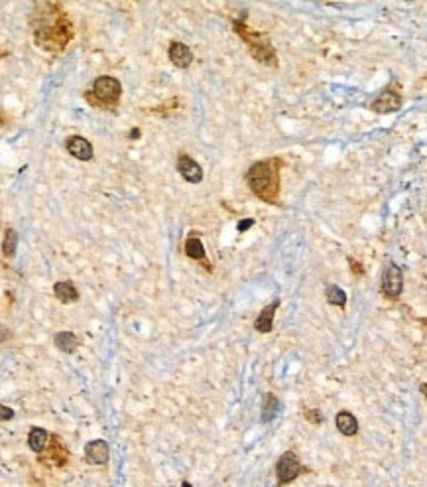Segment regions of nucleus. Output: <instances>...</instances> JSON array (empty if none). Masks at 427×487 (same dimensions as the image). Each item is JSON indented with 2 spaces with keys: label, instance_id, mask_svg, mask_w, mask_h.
<instances>
[{
  "label": "nucleus",
  "instance_id": "obj_1",
  "mask_svg": "<svg viewBox=\"0 0 427 487\" xmlns=\"http://www.w3.org/2000/svg\"><path fill=\"white\" fill-rule=\"evenodd\" d=\"M40 13H34V40L46 51H61L69 44L73 36L72 22L63 13H58L60 4L44 2L36 6Z\"/></svg>",
  "mask_w": 427,
  "mask_h": 487
},
{
  "label": "nucleus",
  "instance_id": "obj_2",
  "mask_svg": "<svg viewBox=\"0 0 427 487\" xmlns=\"http://www.w3.org/2000/svg\"><path fill=\"white\" fill-rule=\"evenodd\" d=\"M280 170H282L280 158H270L250 166L244 179L258 200L270 205H280Z\"/></svg>",
  "mask_w": 427,
  "mask_h": 487
},
{
  "label": "nucleus",
  "instance_id": "obj_3",
  "mask_svg": "<svg viewBox=\"0 0 427 487\" xmlns=\"http://www.w3.org/2000/svg\"><path fill=\"white\" fill-rule=\"evenodd\" d=\"M235 32L238 36L244 40V44L249 46L250 56L256 61H260L264 65H270V67H276L278 65V56H276V49H274L270 38L266 34H260V32H254L250 30L244 20H235Z\"/></svg>",
  "mask_w": 427,
  "mask_h": 487
},
{
  "label": "nucleus",
  "instance_id": "obj_4",
  "mask_svg": "<svg viewBox=\"0 0 427 487\" xmlns=\"http://www.w3.org/2000/svg\"><path fill=\"white\" fill-rule=\"evenodd\" d=\"M120 93H122V85L117 77H110V75H103V77H97L95 83H93V89L87 91V101L93 103L97 107H107L112 109L119 105Z\"/></svg>",
  "mask_w": 427,
  "mask_h": 487
},
{
  "label": "nucleus",
  "instance_id": "obj_5",
  "mask_svg": "<svg viewBox=\"0 0 427 487\" xmlns=\"http://www.w3.org/2000/svg\"><path fill=\"white\" fill-rule=\"evenodd\" d=\"M303 472L301 463L297 460L296 452L287 450L280 456V460L276 463V477H278V484L280 486H287L292 481H296L299 474Z\"/></svg>",
  "mask_w": 427,
  "mask_h": 487
},
{
  "label": "nucleus",
  "instance_id": "obj_6",
  "mask_svg": "<svg viewBox=\"0 0 427 487\" xmlns=\"http://www.w3.org/2000/svg\"><path fill=\"white\" fill-rule=\"evenodd\" d=\"M403 290V273L402 269L398 264L390 262L386 266V271L382 274V292L384 296L390 298V300H398L402 296Z\"/></svg>",
  "mask_w": 427,
  "mask_h": 487
},
{
  "label": "nucleus",
  "instance_id": "obj_7",
  "mask_svg": "<svg viewBox=\"0 0 427 487\" xmlns=\"http://www.w3.org/2000/svg\"><path fill=\"white\" fill-rule=\"evenodd\" d=\"M67 456H69V452L61 444L60 438L58 436H49L48 446H46V450L40 454V460L46 463V465L61 468V465L67 463Z\"/></svg>",
  "mask_w": 427,
  "mask_h": 487
},
{
  "label": "nucleus",
  "instance_id": "obj_8",
  "mask_svg": "<svg viewBox=\"0 0 427 487\" xmlns=\"http://www.w3.org/2000/svg\"><path fill=\"white\" fill-rule=\"evenodd\" d=\"M402 107V95L394 89H384L372 103L370 109L374 113H396L398 109Z\"/></svg>",
  "mask_w": 427,
  "mask_h": 487
},
{
  "label": "nucleus",
  "instance_id": "obj_9",
  "mask_svg": "<svg viewBox=\"0 0 427 487\" xmlns=\"http://www.w3.org/2000/svg\"><path fill=\"white\" fill-rule=\"evenodd\" d=\"M178 172L181 174V178L185 179V182H190V184H201L203 182L201 164L187 154H179Z\"/></svg>",
  "mask_w": 427,
  "mask_h": 487
},
{
  "label": "nucleus",
  "instance_id": "obj_10",
  "mask_svg": "<svg viewBox=\"0 0 427 487\" xmlns=\"http://www.w3.org/2000/svg\"><path fill=\"white\" fill-rule=\"evenodd\" d=\"M110 458V448L105 440H91L85 446V460L91 465H105Z\"/></svg>",
  "mask_w": 427,
  "mask_h": 487
},
{
  "label": "nucleus",
  "instance_id": "obj_11",
  "mask_svg": "<svg viewBox=\"0 0 427 487\" xmlns=\"http://www.w3.org/2000/svg\"><path fill=\"white\" fill-rule=\"evenodd\" d=\"M65 148H67V152H69L73 158H77V160H81V162H89V160L93 158V154H95L93 144L89 143L85 136H79V134L69 136L67 143H65Z\"/></svg>",
  "mask_w": 427,
  "mask_h": 487
},
{
  "label": "nucleus",
  "instance_id": "obj_12",
  "mask_svg": "<svg viewBox=\"0 0 427 487\" xmlns=\"http://www.w3.org/2000/svg\"><path fill=\"white\" fill-rule=\"evenodd\" d=\"M167 58L179 70H187L193 63V51L183 42H171L169 49H167Z\"/></svg>",
  "mask_w": 427,
  "mask_h": 487
},
{
  "label": "nucleus",
  "instance_id": "obj_13",
  "mask_svg": "<svg viewBox=\"0 0 427 487\" xmlns=\"http://www.w3.org/2000/svg\"><path fill=\"white\" fill-rule=\"evenodd\" d=\"M280 306V300H274L268 306H264L258 314V318L254 320V330L260 333H270L274 330V316L276 310Z\"/></svg>",
  "mask_w": 427,
  "mask_h": 487
},
{
  "label": "nucleus",
  "instance_id": "obj_14",
  "mask_svg": "<svg viewBox=\"0 0 427 487\" xmlns=\"http://www.w3.org/2000/svg\"><path fill=\"white\" fill-rule=\"evenodd\" d=\"M185 255L190 257V259H193V261H199V262H205V266L211 271V264L205 261V245H203V241L195 233H191L190 237H187V241H185Z\"/></svg>",
  "mask_w": 427,
  "mask_h": 487
},
{
  "label": "nucleus",
  "instance_id": "obj_15",
  "mask_svg": "<svg viewBox=\"0 0 427 487\" xmlns=\"http://www.w3.org/2000/svg\"><path fill=\"white\" fill-rule=\"evenodd\" d=\"M335 424H337V430L343 434V436H355L358 432V420H356L355 415H351L349 410H343L339 415L335 416Z\"/></svg>",
  "mask_w": 427,
  "mask_h": 487
},
{
  "label": "nucleus",
  "instance_id": "obj_16",
  "mask_svg": "<svg viewBox=\"0 0 427 487\" xmlns=\"http://www.w3.org/2000/svg\"><path fill=\"white\" fill-rule=\"evenodd\" d=\"M53 294H56V298H58L60 302H63V304H72V302H77V300H79V292H77V288H75V285H73L72 280H60V282H56V286H53Z\"/></svg>",
  "mask_w": 427,
  "mask_h": 487
},
{
  "label": "nucleus",
  "instance_id": "obj_17",
  "mask_svg": "<svg viewBox=\"0 0 427 487\" xmlns=\"http://www.w3.org/2000/svg\"><path fill=\"white\" fill-rule=\"evenodd\" d=\"M53 344L63 353H73L79 347V337L73 332H58L53 337Z\"/></svg>",
  "mask_w": 427,
  "mask_h": 487
},
{
  "label": "nucleus",
  "instance_id": "obj_18",
  "mask_svg": "<svg viewBox=\"0 0 427 487\" xmlns=\"http://www.w3.org/2000/svg\"><path fill=\"white\" fill-rule=\"evenodd\" d=\"M48 442H49L48 430H44V428H32V430H30V434H28V446H30V450L32 452L42 454V452L46 450Z\"/></svg>",
  "mask_w": 427,
  "mask_h": 487
},
{
  "label": "nucleus",
  "instance_id": "obj_19",
  "mask_svg": "<svg viewBox=\"0 0 427 487\" xmlns=\"http://www.w3.org/2000/svg\"><path fill=\"white\" fill-rule=\"evenodd\" d=\"M325 298H327V302L333 304V306H339V308H344V306H346V292H344L343 288H339L337 285L327 286Z\"/></svg>",
  "mask_w": 427,
  "mask_h": 487
},
{
  "label": "nucleus",
  "instance_id": "obj_20",
  "mask_svg": "<svg viewBox=\"0 0 427 487\" xmlns=\"http://www.w3.org/2000/svg\"><path fill=\"white\" fill-rule=\"evenodd\" d=\"M278 399L274 397L272 392L266 394V401H264V408H262V422H272L276 415H278Z\"/></svg>",
  "mask_w": 427,
  "mask_h": 487
},
{
  "label": "nucleus",
  "instance_id": "obj_21",
  "mask_svg": "<svg viewBox=\"0 0 427 487\" xmlns=\"http://www.w3.org/2000/svg\"><path fill=\"white\" fill-rule=\"evenodd\" d=\"M18 249V233L14 229H6V235H4V241H2V253L4 257H14V253Z\"/></svg>",
  "mask_w": 427,
  "mask_h": 487
},
{
  "label": "nucleus",
  "instance_id": "obj_22",
  "mask_svg": "<svg viewBox=\"0 0 427 487\" xmlns=\"http://www.w3.org/2000/svg\"><path fill=\"white\" fill-rule=\"evenodd\" d=\"M12 418H14L12 408H8V406H4V404L0 403V422H8V420H12Z\"/></svg>",
  "mask_w": 427,
  "mask_h": 487
},
{
  "label": "nucleus",
  "instance_id": "obj_23",
  "mask_svg": "<svg viewBox=\"0 0 427 487\" xmlns=\"http://www.w3.org/2000/svg\"><path fill=\"white\" fill-rule=\"evenodd\" d=\"M305 418L311 420L313 424H321V415L317 408H308V410H305Z\"/></svg>",
  "mask_w": 427,
  "mask_h": 487
},
{
  "label": "nucleus",
  "instance_id": "obj_24",
  "mask_svg": "<svg viewBox=\"0 0 427 487\" xmlns=\"http://www.w3.org/2000/svg\"><path fill=\"white\" fill-rule=\"evenodd\" d=\"M252 225H254V219H246V221H238L237 229L238 231H246V229H250Z\"/></svg>",
  "mask_w": 427,
  "mask_h": 487
},
{
  "label": "nucleus",
  "instance_id": "obj_25",
  "mask_svg": "<svg viewBox=\"0 0 427 487\" xmlns=\"http://www.w3.org/2000/svg\"><path fill=\"white\" fill-rule=\"evenodd\" d=\"M351 264H353V273L356 271L358 274H362V269H360V264H358V262H355L353 259H351Z\"/></svg>",
  "mask_w": 427,
  "mask_h": 487
},
{
  "label": "nucleus",
  "instance_id": "obj_26",
  "mask_svg": "<svg viewBox=\"0 0 427 487\" xmlns=\"http://www.w3.org/2000/svg\"><path fill=\"white\" fill-rule=\"evenodd\" d=\"M6 335H8V332H6V328H0V342H2V340H4Z\"/></svg>",
  "mask_w": 427,
  "mask_h": 487
},
{
  "label": "nucleus",
  "instance_id": "obj_27",
  "mask_svg": "<svg viewBox=\"0 0 427 487\" xmlns=\"http://www.w3.org/2000/svg\"><path fill=\"white\" fill-rule=\"evenodd\" d=\"M138 136H140V131H138V129L131 132V138H138Z\"/></svg>",
  "mask_w": 427,
  "mask_h": 487
},
{
  "label": "nucleus",
  "instance_id": "obj_28",
  "mask_svg": "<svg viewBox=\"0 0 427 487\" xmlns=\"http://www.w3.org/2000/svg\"><path fill=\"white\" fill-rule=\"evenodd\" d=\"M181 487H193V486H191L190 481H183V484H181Z\"/></svg>",
  "mask_w": 427,
  "mask_h": 487
}]
</instances>
